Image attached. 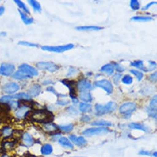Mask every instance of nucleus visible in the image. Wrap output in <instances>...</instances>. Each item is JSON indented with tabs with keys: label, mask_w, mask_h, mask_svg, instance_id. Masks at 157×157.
<instances>
[{
	"label": "nucleus",
	"mask_w": 157,
	"mask_h": 157,
	"mask_svg": "<svg viewBox=\"0 0 157 157\" xmlns=\"http://www.w3.org/2000/svg\"><path fill=\"white\" fill-rule=\"evenodd\" d=\"M27 118L36 123L45 124L52 123L54 121V116L49 111L46 110H35L31 111Z\"/></svg>",
	"instance_id": "nucleus-1"
},
{
	"label": "nucleus",
	"mask_w": 157,
	"mask_h": 157,
	"mask_svg": "<svg viewBox=\"0 0 157 157\" xmlns=\"http://www.w3.org/2000/svg\"><path fill=\"white\" fill-rule=\"evenodd\" d=\"M117 107V105L113 102H110L107 103L105 105H102L100 104H97L95 107L96 113L98 115H104L105 114H110L113 112Z\"/></svg>",
	"instance_id": "nucleus-2"
},
{
	"label": "nucleus",
	"mask_w": 157,
	"mask_h": 157,
	"mask_svg": "<svg viewBox=\"0 0 157 157\" xmlns=\"http://www.w3.org/2000/svg\"><path fill=\"white\" fill-rule=\"evenodd\" d=\"M74 48V45L72 43H68L63 45L59 46H42L41 50L43 51H46L49 52L54 53H63L68 50H70Z\"/></svg>",
	"instance_id": "nucleus-3"
},
{
	"label": "nucleus",
	"mask_w": 157,
	"mask_h": 157,
	"mask_svg": "<svg viewBox=\"0 0 157 157\" xmlns=\"http://www.w3.org/2000/svg\"><path fill=\"white\" fill-rule=\"evenodd\" d=\"M31 108L32 106L29 104H21L20 107L14 111V116L19 119L26 118L32 111Z\"/></svg>",
	"instance_id": "nucleus-4"
},
{
	"label": "nucleus",
	"mask_w": 157,
	"mask_h": 157,
	"mask_svg": "<svg viewBox=\"0 0 157 157\" xmlns=\"http://www.w3.org/2000/svg\"><path fill=\"white\" fill-rule=\"evenodd\" d=\"M20 90V86L16 82H9L2 87V92L6 95H13Z\"/></svg>",
	"instance_id": "nucleus-5"
},
{
	"label": "nucleus",
	"mask_w": 157,
	"mask_h": 157,
	"mask_svg": "<svg viewBox=\"0 0 157 157\" xmlns=\"http://www.w3.org/2000/svg\"><path fill=\"white\" fill-rule=\"evenodd\" d=\"M16 71V66L12 63L3 62L0 65V75L10 77Z\"/></svg>",
	"instance_id": "nucleus-6"
},
{
	"label": "nucleus",
	"mask_w": 157,
	"mask_h": 157,
	"mask_svg": "<svg viewBox=\"0 0 157 157\" xmlns=\"http://www.w3.org/2000/svg\"><path fill=\"white\" fill-rule=\"evenodd\" d=\"M36 66L40 70H45L51 72H54L60 68V67L56 64L49 61L38 62L36 63Z\"/></svg>",
	"instance_id": "nucleus-7"
},
{
	"label": "nucleus",
	"mask_w": 157,
	"mask_h": 157,
	"mask_svg": "<svg viewBox=\"0 0 157 157\" xmlns=\"http://www.w3.org/2000/svg\"><path fill=\"white\" fill-rule=\"evenodd\" d=\"M19 70L22 71L26 74L30 75L31 77H36L39 75L38 70L31 65L26 63H23L19 66Z\"/></svg>",
	"instance_id": "nucleus-8"
},
{
	"label": "nucleus",
	"mask_w": 157,
	"mask_h": 157,
	"mask_svg": "<svg viewBox=\"0 0 157 157\" xmlns=\"http://www.w3.org/2000/svg\"><path fill=\"white\" fill-rule=\"evenodd\" d=\"M94 86L97 87L102 89L109 94H112L113 91V87L112 83L107 79H102V80L98 81L95 82Z\"/></svg>",
	"instance_id": "nucleus-9"
},
{
	"label": "nucleus",
	"mask_w": 157,
	"mask_h": 157,
	"mask_svg": "<svg viewBox=\"0 0 157 157\" xmlns=\"http://www.w3.org/2000/svg\"><path fill=\"white\" fill-rule=\"evenodd\" d=\"M109 130L105 127H94L86 129L83 132V134L86 136H92L96 135H101L108 133Z\"/></svg>",
	"instance_id": "nucleus-10"
},
{
	"label": "nucleus",
	"mask_w": 157,
	"mask_h": 157,
	"mask_svg": "<svg viewBox=\"0 0 157 157\" xmlns=\"http://www.w3.org/2000/svg\"><path fill=\"white\" fill-rule=\"evenodd\" d=\"M14 135V129L8 125H6L2 127L0 129V137L3 140L13 139Z\"/></svg>",
	"instance_id": "nucleus-11"
},
{
	"label": "nucleus",
	"mask_w": 157,
	"mask_h": 157,
	"mask_svg": "<svg viewBox=\"0 0 157 157\" xmlns=\"http://www.w3.org/2000/svg\"><path fill=\"white\" fill-rule=\"evenodd\" d=\"M136 105L134 103L128 102L123 104L119 109L120 113L123 115H129L135 111Z\"/></svg>",
	"instance_id": "nucleus-12"
},
{
	"label": "nucleus",
	"mask_w": 157,
	"mask_h": 157,
	"mask_svg": "<svg viewBox=\"0 0 157 157\" xmlns=\"http://www.w3.org/2000/svg\"><path fill=\"white\" fill-rule=\"evenodd\" d=\"M16 143V141L15 140H11V139L3 140V141L1 143L3 152L9 153L10 151H12L15 148Z\"/></svg>",
	"instance_id": "nucleus-13"
},
{
	"label": "nucleus",
	"mask_w": 157,
	"mask_h": 157,
	"mask_svg": "<svg viewBox=\"0 0 157 157\" xmlns=\"http://www.w3.org/2000/svg\"><path fill=\"white\" fill-rule=\"evenodd\" d=\"M77 88L80 92L84 91H88L91 89V84L88 80L83 78V79H81L78 81L77 84Z\"/></svg>",
	"instance_id": "nucleus-14"
},
{
	"label": "nucleus",
	"mask_w": 157,
	"mask_h": 157,
	"mask_svg": "<svg viewBox=\"0 0 157 157\" xmlns=\"http://www.w3.org/2000/svg\"><path fill=\"white\" fill-rule=\"evenodd\" d=\"M41 92V87L38 84H33L32 86H31L27 92V94L32 97H36L38 96Z\"/></svg>",
	"instance_id": "nucleus-15"
},
{
	"label": "nucleus",
	"mask_w": 157,
	"mask_h": 157,
	"mask_svg": "<svg viewBox=\"0 0 157 157\" xmlns=\"http://www.w3.org/2000/svg\"><path fill=\"white\" fill-rule=\"evenodd\" d=\"M21 139L23 144L25 147H31L34 143V139L32 135L29 132H24L21 135Z\"/></svg>",
	"instance_id": "nucleus-16"
},
{
	"label": "nucleus",
	"mask_w": 157,
	"mask_h": 157,
	"mask_svg": "<svg viewBox=\"0 0 157 157\" xmlns=\"http://www.w3.org/2000/svg\"><path fill=\"white\" fill-rule=\"evenodd\" d=\"M11 77L14 80H19V81H23V80H26V79H31L32 77L30 75H29L26 74L25 73L23 72L22 71L20 70H17L15 71L13 75H11Z\"/></svg>",
	"instance_id": "nucleus-17"
},
{
	"label": "nucleus",
	"mask_w": 157,
	"mask_h": 157,
	"mask_svg": "<svg viewBox=\"0 0 157 157\" xmlns=\"http://www.w3.org/2000/svg\"><path fill=\"white\" fill-rule=\"evenodd\" d=\"M62 83L65 85L67 87H68L69 88L70 90V97H71V99H74L76 97V92L74 88V84H75V83L73 81H69L68 79H63V81H62Z\"/></svg>",
	"instance_id": "nucleus-18"
},
{
	"label": "nucleus",
	"mask_w": 157,
	"mask_h": 157,
	"mask_svg": "<svg viewBox=\"0 0 157 157\" xmlns=\"http://www.w3.org/2000/svg\"><path fill=\"white\" fill-rule=\"evenodd\" d=\"M12 96L13 99L17 100L21 102H30L32 100L31 97L27 93H25V92L16 93L12 95Z\"/></svg>",
	"instance_id": "nucleus-19"
},
{
	"label": "nucleus",
	"mask_w": 157,
	"mask_h": 157,
	"mask_svg": "<svg viewBox=\"0 0 157 157\" xmlns=\"http://www.w3.org/2000/svg\"><path fill=\"white\" fill-rule=\"evenodd\" d=\"M18 11H19V13L20 14L22 21L25 25H30L34 22V19L32 18L29 17L28 16V14L24 13V11H22L20 10H19Z\"/></svg>",
	"instance_id": "nucleus-20"
},
{
	"label": "nucleus",
	"mask_w": 157,
	"mask_h": 157,
	"mask_svg": "<svg viewBox=\"0 0 157 157\" xmlns=\"http://www.w3.org/2000/svg\"><path fill=\"white\" fill-rule=\"evenodd\" d=\"M42 129L46 133H53L57 131L58 128L54 124L52 123H49L43 124L42 126Z\"/></svg>",
	"instance_id": "nucleus-21"
},
{
	"label": "nucleus",
	"mask_w": 157,
	"mask_h": 157,
	"mask_svg": "<svg viewBox=\"0 0 157 157\" xmlns=\"http://www.w3.org/2000/svg\"><path fill=\"white\" fill-rule=\"evenodd\" d=\"M102 29L103 27L95 26H85L76 27V29L79 31H98Z\"/></svg>",
	"instance_id": "nucleus-22"
},
{
	"label": "nucleus",
	"mask_w": 157,
	"mask_h": 157,
	"mask_svg": "<svg viewBox=\"0 0 157 157\" xmlns=\"http://www.w3.org/2000/svg\"><path fill=\"white\" fill-rule=\"evenodd\" d=\"M15 3V4L18 6L20 10L24 11V13L29 14L30 13V10L27 7V6L22 1V0H13Z\"/></svg>",
	"instance_id": "nucleus-23"
},
{
	"label": "nucleus",
	"mask_w": 157,
	"mask_h": 157,
	"mask_svg": "<svg viewBox=\"0 0 157 157\" xmlns=\"http://www.w3.org/2000/svg\"><path fill=\"white\" fill-rule=\"evenodd\" d=\"M53 148L49 143L44 144L41 148V153L43 155H49L52 153Z\"/></svg>",
	"instance_id": "nucleus-24"
},
{
	"label": "nucleus",
	"mask_w": 157,
	"mask_h": 157,
	"mask_svg": "<svg viewBox=\"0 0 157 157\" xmlns=\"http://www.w3.org/2000/svg\"><path fill=\"white\" fill-rule=\"evenodd\" d=\"M21 102L17 100H11L7 105L6 106L8 107V109L10 110H12V111H16L21 105Z\"/></svg>",
	"instance_id": "nucleus-25"
},
{
	"label": "nucleus",
	"mask_w": 157,
	"mask_h": 157,
	"mask_svg": "<svg viewBox=\"0 0 157 157\" xmlns=\"http://www.w3.org/2000/svg\"><path fill=\"white\" fill-rule=\"evenodd\" d=\"M114 69H115L113 64H106L101 67V71L104 73H106L107 75H112L114 72Z\"/></svg>",
	"instance_id": "nucleus-26"
},
{
	"label": "nucleus",
	"mask_w": 157,
	"mask_h": 157,
	"mask_svg": "<svg viewBox=\"0 0 157 157\" xmlns=\"http://www.w3.org/2000/svg\"><path fill=\"white\" fill-rule=\"evenodd\" d=\"M59 142L62 146H63L65 148H71V149L73 148V145L70 141V140H68L67 137H63L60 138L59 140Z\"/></svg>",
	"instance_id": "nucleus-27"
},
{
	"label": "nucleus",
	"mask_w": 157,
	"mask_h": 157,
	"mask_svg": "<svg viewBox=\"0 0 157 157\" xmlns=\"http://www.w3.org/2000/svg\"><path fill=\"white\" fill-rule=\"evenodd\" d=\"M80 99L85 102H91L93 100L92 96L88 91L81 92L80 94Z\"/></svg>",
	"instance_id": "nucleus-28"
},
{
	"label": "nucleus",
	"mask_w": 157,
	"mask_h": 157,
	"mask_svg": "<svg viewBox=\"0 0 157 157\" xmlns=\"http://www.w3.org/2000/svg\"><path fill=\"white\" fill-rule=\"evenodd\" d=\"M27 2L35 12H41V6L37 0H27Z\"/></svg>",
	"instance_id": "nucleus-29"
},
{
	"label": "nucleus",
	"mask_w": 157,
	"mask_h": 157,
	"mask_svg": "<svg viewBox=\"0 0 157 157\" xmlns=\"http://www.w3.org/2000/svg\"><path fill=\"white\" fill-rule=\"evenodd\" d=\"M129 127L130 129H137V130H140L142 131L145 132H147L148 129L144 125L140 124V123H132L129 125Z\"/></svg>",
	"instance_id": "nucleus-30"
},
{
	"label": "nucleus",
	"mask_w": 157,
	"mask_h": 157,
	"mask_svg": "<svg viewBox=\"0 0 157 157\" xmlns=\"http://www.w3.org/2000/svg\"><path fill=\"white\" fill-rule=\"evenodd\" d=\"M131 65L134 67H136V68H138L142 70H144V71H149L148 69L147 68H146L145 67H144V62L141 60H137V61H135L134 62H132L131 63Z\"/></svg>",
	"instance_id": "nucleus-31"
},
{
	"label": "nucleus",
	"mask_w": 157,
	"mask_h": 157,
	"mask_svg": "<svg viewBox=\"0 0 157 157\" xmlns=\"http://www.w3.org/2000/svg\"><path fill=\"white\" fill-rule=\"evenodd\" d=\"M132 21H138V22H148L153 20V18L149 16H137L132 17L131 18Z\"/></svg>",
	"instance_id": "nucleus-32"
},
{
	"label": "nucleus",
	"mask_w": 157,
	"mask_h": 157,
	"mask_svg": "<svg viewBox=\"0 0 157 157\" xmlns=\"http://www.w3.org/2000/svg\"><path fill=\"white\" fill-rule=\"evenodd\" d=\"M12 100H13L12 95H3L0 97V104L6 105Z\"/></svg>",
	"instance_id": "nucleus-33"
},
{
	"label": "nucleus",
	"mask_w": 157,
	"mask_h": 157,
	"mask_svg": "<svg viewBox=\"0 0 157 157\" xmlns=\"http://www.w3.org/2000/svg\"><path fill=\"white\" fill-rule=\"evenodd\" d=\"M91 108H92L91 105L86 103H80V107H79V109H80V111H82L83 113H87V112L91 111Z\"/></svg>",
	"instance_id": "nucleus-34"
},
{
	"label": "nucleus",
	"mask_w": 157,
	"mask_h": 157,
	"mask_svg": "<svg viewBox=\"0 0 157 157\" xmlns=\"http://www.w3.org/2000/svg\"><path fill=\"white\" fill-rule=\"evenodd\" d=\"M93 126H112V123L109 121H104V120H99V121H96L92 123L91 124Z\"/></svg>",
	"instance_id": "nucleus-35"
},
{
	"label": "nucleus",
	"mask_w": 157,
	"mask_h": 157,
	"mask_svg": "<svg viewBox=\"0 0 157 157\" xmlns=\"http://www.w3.org/2000/svg\"><path fill=\"white\" fill-rule=\"evenodd\" d=\"M148 108L151 110L156 111V110H157V96H156V95H155L150 100Z\"/></svg>",
	"instance_id": "nucleus-36"
},
{
	"label": "nucleus",
	"mask_w": 157,
	"mask_h": 157,
	"mask_svg": "<svg viewBox=\"0 0 157 157\" xmlns=\"http://www.w3.org/2000/svg\"><path fill=\"white\" fill-rule=\"evenodd\" d=\"M18 45L24 46H28V47H35L37 48L39 46V45L37 43H31L27 41H19L18 42Z\"/></svg>",
	"instance_id": "nucleus-37"
},
{
	"label": "nucleus",
	"mask_w": 157,
	"mask_h": 157,
	"mask_svg": "<svg viewBox=\"0 0 157 157\" xmlns=\"http://www.w3.org/2000/svg\"><path fill=\"white\" fill-rule=\"evenodd\" d=\"M130 7L133 11H137L140 9V3L138 0H131Z\"/></svg>",
	"instance_id": "nucleus-38"
},
{
	"label": "nucleus",
	"mask_w": 157,
	"mask_h": 157,
	"mask_svg": "<svg viewBox=\"0 0 157 157\" xmlns=\"http://www.w3.org/2000/svg\"><path fill=\"white\" fill-rule=\"evenodd\" d=\"M130 72L131 74H132L136 77V78H137V80L139 81H140L142 79V78L144 77V74L142 72L136 69H131L130 70Z\"/></svg>",
	"instance_id": "nucleus-39"
},
{
	"label": "nucleus",
	"mask_w": 157,
	"mask_h": 157,
	"mask_svg": "<svg viewBox=\"0 0 157 157\" xmlns=\"http://www.w3.org/2000/svg\"><path fill=\"white\" fill-rule=\"evenodd\" d=\"M122 83L126 85H129L132 83L133 81V78L130 75H125L123 78H122Z\"/></svg>",
	"instance_id": "nucleus-40"
},
{
	"label": "nucleus",
	"mask_w": 157,
	"mask_h": 157,
	"mask_svg": "<svg viewBox=\"0 0 157 157\" xmlns=\"http://www.w3.org/2000/svg\"><path fill=\"white\" fill-rule=\"evenodd\" d=\"M87 143L86 140L85 139V137L80 136V137H78L76 138V141L75 142V143L76 145H77L78 146H83L85 145H86Z\"/></svg>",
	"instance_id": "nucleus-41"
},
{
	"label": "nucleus",
	"mask_w": 157,
	"mask_h": 157,
	"mask_svg": "<svg viewBox=\"0 0 157 157\" xmlns=\"http://www.w3.org/2000/svg\"><path fill=\"white\" fill-rule=\"evenodd\" d=\"M59 128L65 132H71L73 129V125L72 124H67V125H64V126H59Z\"/></svg>",
	"instance_id": "nucleus-42"
},
{
	"label": "nucleus",
	"mask_w": 157,
	"mask_h": 157,
	"mask_svg": "<svg viewBox=\"0 0 157 157\" xmlns=\"http://www.w3.org/2000/svg\"><path fill=\"white\" fill-rule=\"evenodd\" d=\"M121 78V74L117 73V74H114V75L113 76V83L115 85H118Z\"/></svg>",
	"instance_id": "nucleus-43"
},
{
	"label": "nucleus",
	"mask_w": 157,
	"mask_h": 157,
	"mask_svg": "<svg viewBox=\"0 0 157 157\" xmlns=\"http://www.w3.org/2000/svg\"><path fill=\"white\" fill-rule=\"evenodd\" d=\"M113 67H114V69H115L119 72H122L124 70V68L121 65H120V64L115 63L113 64Z\"/></svg>",
	"instance_id": "nucleus-44"
},
{
	"label": "nucleus",
	"mask_w": 157,
	"mask_h": 157,
	"mask_svg": "<svg viewBox=\"0 0 157 157\" xmlns=\"http://www.w3.org/2000/svg\"><path fill=\"white\" fill-rule=\"evenodd\" d=\"M150 80L152 82V83H156V81H157V74H156V72L151 74L150 75Z\"/></svg>",
	"instance_id": "nucleus-45"
},
{
	"label": "nucleus",
	"mask_w": 157,
	"mask_h": 157,
	"mask_svg": "<svg viewBox=\"0 0 157 157\" xmlns=\"http://www.w3.org/2000/svg\"><path fill=\"white\" fill-rule=\"evenodd\" d=\"M156 2H150V3H148L147 5H146L144 7H143L142 8V10H148L151 6H152L153 5H156Z\"/></svg>",
	"instance_id": "nucleus-46"
},
{
	"label": "nucleus",
	"mask_w": 157,
	"mask_h": 157,
	"mask_svg": "<svg viewBox=\"0 0 157 157\" xmlns=\"http://www.w3.org/2000/svg\"><path fill=\"white\" fill-rule=\"evenodd\" d=\"M81 120L82 121H83V122H88V121H89L90 120V117L87 116V115H84V116H83L82 117Z\"/></svg>",
	"instance_id": "nucleus-47"
},
{
	"label": "nucleus",
	"mask_w": 157,
	"mask_h": 157,
	"mask_svg": "<svg viewBox=\"0 0 157 157\" xmlns=\"http://www.w3.org/2000/svg\"><path fill=\"white\" fill-rule=\"evenodd\" d=\"M5 10V7L3 5H0V16H2L4 14Z\"/></svg>",
	"instance_id": "nucleus-48"
},
{
	"label": "nucleus",
	"mask_w": 157,
	"mask_h": 157,
	"mask_svg": "<svg viewBox=\"0 0 157 157\" xmlns=\"http://www.w3.org/2000/svg\"><path fill=\"white\" fill-rule=\"evenodd\" d=\"M0 157H13L11 155H10L8 153L6 152H2L0 153Z\"/></svg>",
	"instance_id": "nucleus-49"
},
{
	"label": "nucleus",
	"mask_w": 157,
	"mask_h": 157,
	"mask_svg": "<svg viewBox=\"0 0 157 157\" xmlns=\"http://www.w3.org/2000/svg\"><path fill=\"white\" fill-rule=\"evenodd\" d=\"M139 155H150V152L147 151H144V150H142V151H140L139 152Z\"/></svg>",
	"instance_id": "nucleus-50"
},
{
	"label": "nucleus",
	"mask_w": 157,
	"mask_h": 157,
	"mask_svg": "<svg viewBox=\"0 0 157 157\" xmlns=\"http://www.w3.org/2000/svg\"><path fill=\"white\" fill-rule=\"evenodd\" d=\"M69 138H70V140L72 142H73V143H75L77 137H76V135H71L69 137Z\"/></svg>",
	"instance_id": "nucleus-51"
},
{
	"label": "nucleus",
	"mask_w": 157,
	"mask_h": 157,
	"mask_svg": "<svg viewBox=\"0 0 157 157\" xmlns=\"http://www.w3.org/2000/svg\"><path fill=\"white\" fill-rule=\"evenodd\" d=\"M7 35V33L5 31H3V32H0V37H5Z\"/></svg>",
	"instance_id": "nucleus-52"
},
{
	"label": "nucleus",
	"mask_w": 157,
	"mask_h": 157,
	"mask_svg": "<svg viewBox=\"0 0 157 157\" xmlns=\"http://www.w3.org/2000/svg\"><path fill=\"white\" fill-rule=\"evenodd\" d=\"M75 71H76V70H75V69H74V70H73V71H71V69H70V70H69V72L68 73V75H71V74H74L75 73Z\"/></svg>",
	"instance_id": "nucleus-53"
},
{
	"label": "nucleus",
	"mask_w": 157,
	"mask_h": 157,
	"mask_svg": "<svg viewBox=\"0 0 157 157\" xmlns=\"http://www.w3.org/2000/svg\"><path fill=\"white\" fill-rule=\"evenodd\" d=\"M157 155V153H156V151H155V152H154V153H153V156L154 157H156V156H157V155Z\"/></svg>",
	"instance_id": "nucleus-54"
},
{
	"label": "nucleus",
	"mask_w": 157,
	"mask_h": 157,
	"mask_svg": "<svg viewBox=\"0 0 157 157\" xmlns=\"http://www.w3.org/2000/svg\"><path fill=\"white\" fill-rule=\"evenodd\" d=\"M3 152L2 151V146H1V143H0V153H2Z\"/></svg>",
	"instance_id": "nucleus-55"
}]
</instances>
